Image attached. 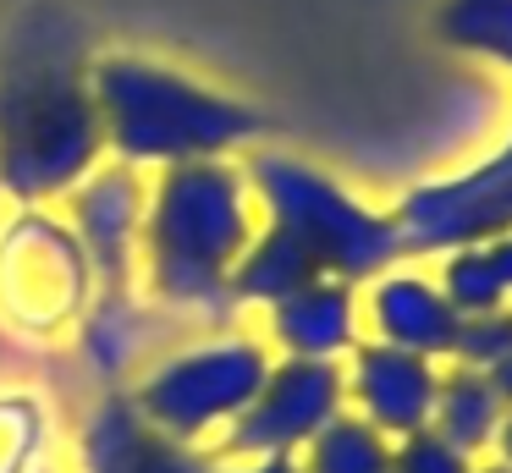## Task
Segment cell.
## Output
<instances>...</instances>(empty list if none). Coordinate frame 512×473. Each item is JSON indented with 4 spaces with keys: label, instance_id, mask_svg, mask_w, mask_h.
<instances>
[{
    "label": "cell",
    "instance_id": "cell-1",
    "mask_svg": "<svg viewBox=\"0 0 512 473\" xmlns=\"http://www.w3.org/2000/svg\"><path fill=\"white\" fill-rule=\"evenodd\" d=\"M259 231V204L237 160H188L149 176L144 237H138V292L171 319L226 330L243 308L232 270Z\"/></svg>",
    "mask_w": 512,
    "mask_h": 473
},
{
    "label": "cell",
    "instance_id": "cell-21",
    "mask_svg": "<svg viewBox=\"0 0 512 473\" xmlns=\"http://www.w3.org/2000/svg\"><path fill=\"white\" fill-rule=\"evenodd\" d=\"M507 352H512V308L474 314V319H463V325H457L452 363H463V369H496Z\"/></svg>",
    "mask_w": 512,
    "mask_h": 473
},
{
    "label": "cell",
    "instance_id": "cell-6",
    "mask_svg": "<svg viewBox=\"0 0 512 473\" xmlns=\"http://www.w3.org/2000/svg\"><path fill=\"white\" fill-rule=\"evenodd\" d=\"M89 259L50 204H17L0 220V319L23 336H61L94 303Z\"/></svg>",
    "mask_w": 512,
    "mask_h": 473
},
{
    "label": "cell",
    "instance_id": "cell-27",
    "mask_svg": "<svg viewBox=\"0 0 512 473\" xmlns=\"http://www.w3.org/2000/svg\"><path fill=\"white\" fill-rule=\"evenodd\" d=\"M474 473H512V468H507V462H496V457H479Z\"/></svg>",
    "mask_w": 512,
    "mask_h": 473
},
{
    "label": "cell",
    "instance_id": "cell-3",
    "mask_svg": "<svg viewBox=\"0 0 512 473\" xmlns=\"http://www.w3.org/2000/svg\"><path fill=\"white\" fill-rule=\"evenodd\" d=\"M89 94L100 110L105 154L144 176L188 160H232L259 138L254 105L149 55L116 50L89 61Z\"/></svg>",
    "mask_w": 512,
    "mask_h": 473
},
{
    "label": "cell",
    "instance_id": "cell-12",
    "mask_svg": "<svg viewBox=\"0 0 512 473\" xmlns=\"http://www.w3.org/2000/svg\"><path fill=\"white\" fill-rule=\"evenodd\" d=\"M358 303H364V336L369 341H386V347L419 352V358H435V363H452L463 314L446 303V292H441L435 275L391 264L386 275H375V281L358 286Z\"/></svg>",
    "mask_w": 512,
    "mask_h": 473
},
{
    "label": "cell",
    "instance_id": "cell-7",
    "mask_svg": "<svg viewBox=\"0 0 512 473\" xmlns=\"http://www.w3.org/2000/svg\"><path fill=\"white\" fill-rule=\"evenodd\" d=\"M408 253H452L468 242H496L512 231V132L490 160L457 176H435L397 198L391 209Z\"/></svg>",
    "mask_w": 512,
    "mask_h": 473
},
{
    "label": "cell",
    "instance_id": "cell-17",
    "mask_svg": "<svg viewBox=\"0 0 512 473\" xmlns=\"http://www.w3.org/2000/svg\"><path fill=\"white\" fill-rule=\"evenodd\" d=\"M391 451H397V440H386L358 413H342L298 451V468L303 473H391Z\"/></svg>",
    "mask_w": 512,
    "mask_h": 473
},
{
    "label": "cell",
    "instance_id": "cell-11",
    "mask_svg": "<svg viewBox=\"0 0 512 473\" xmlns=\"http://www.w3.org/2000/svg\"><path fill=\"white\" fill-rule=\"evenodd\" d=\"M72 473H221V457L160 435L127 391H105L78 424Z\"/></svg>",
    "mask_w": 512,
    "mask_h": 473
},
{
    "label": "cell",
    "instance_id": "cell-28",
    "mask_svg": "<svg viewBox=\"0 0 512 473\" xmlns=\"http://www.w3.org/2000/svg\"><path fill=\"white\" fill-rule=\"evenodd\" d=\"M39 473H56V462H50V468H39Z\"/></svg>",
    "mask_w": 512,
    "mask_h": 473
},
{
    "label": "cell",
    "instance_id": "cell-19",
    "mask_svg": "<svg viewBox=\"0 0 512 473\" xmlns=\"http://www.w3.org/2000/svg\"><path fill=\"white\" fill-rule=\"evenodd\" d=\"M50 407L34 391H0V473L50 468Z\"/></svg>",
    "mask_w": 512,
    "mask_h": 473
},
{
    "label": "cell",
    "instance_id": "cell-9",
    "mask_svg": "<svg viewBox=\"0 0 512 473\" xmlns=\"http://www.w3.org/2000/svg\"><path fill=\"white\" fill-rule=\"evenodd\" d=\"M144 198H149V176L116 160H100L67 193V226L100 286H138Z\"/></svg>",
    "mask_w": 512,
    "mask_h": 473
},
{
    "label": "cell",
    "instance_id": "cell-23",
    "mask_svg": "<svg viewBox=\"0 0 512 473\" xmlns=\"http://www.w3.org/2000/svg\"><path fill=\"white\" fill-rule=\"evenodd\" d=\"M221 473H303L298 457H221Z\"/></svg>",
    "mask_w": 512,
    "mask_h": 473
},
{
    "label": "cell",
    "instance_id": "cell-18",
    "mask_svg": "<svg viewBox=\"0 0 512 473\" xmlns=\"http://www.w3.org/2000/svg\"><path fill=\"white\" fill-rule=\"evenodd\" d=\"M435 28L452 50L485 55L512 72V0H446Z\"/></svg>",
    "mask_w": 512,
    "mask_h": 473
},
{
    "label": "cell",
    "instance_id": "cell-20",
    "mask_svg": "<svg viewBox=\"0 0 512 473\" xmlns=\"http://www.w3.org/2000/svg\"><path fill=\"white\" fill-rule=\"evenodd\" d=\"M435 281H441L446 303H452L463 319L496 314V308H512V297H507V286H501L496 259H490L485 242H468V248L441 253V275H435Z\"/></svg>",
    "mask_w": 512,
    "mask_h": 473
},
{
    "label": "cell",
    "instance_id": "cell-25",
    "mask_svg": "<svg viewBox=\"0 0 512 473\" xmlns=\"http://www.w3.org/2000/svg\"><path fill=\"white\" fill-rule=\"evenodd\" d=\"M490 457L507 462V468H512V407L501 413V429H496V446H490Z\"/></svg>",
    "mask_w": 512,
    "mask_h": 473
},
{
    "label": "cell",
    "instance_id": "cell-26",
    "mask_svg": "<svg viewBox=\"0 0 512 473\" xmlns=\"http://www.w3.org/2000/svg\"><path fill=\"white\" fill-rule=\"evenodd\" d=\"M485 374H490V385H496V396H501V402L512 407V352H507V358L496 363V369H485Z\"/></svg>",
    "mask_w": 512,
    "mask_h": 473
},
{
    "label": "cell",
    "instance_id": "cell-16",
    "mask_svg": "<svg viewBox=\"0 0 512 473\" xmlns=\"http://www.w3.org/2000/svg\"><path fill=\"white\" fill-rule=\"evenodd\" d=\"M309 281H320V264L309 259V248L292 242L287 231H276V226L259 220L254 242L243 248V259H237V270H232L237 308H270V303H281V297H292L298 286H309Z\"/></svg>",
    "mask_w": 512,
    "mask_h": 473
},
{
    "label": "cell",
    "instance_id": "cell-15",
    "mask_svg": "<svg viewBox=\"0 0 512 473\" xmlns=\"http://www.w3.org/2000/svg\"><path fill=\"white\" fill-rule=\"evenodd\" d=\"M501 413H507V402L496 396V385H490L485 369H463V363H446L441 369V391H435V418L430 429L446 440V446H457L463 457H490V446H496V429H501Z\"/></svg>",
    "mask_w": 512,
    "mask_h": 473
},
{
    "label": "cell",
    "instance_id": "cell-4",
    "mask_svg": "<svg viewBox=\"0 0 512 473\" xmlns=\"http://www.w3.org/2000/svg\"><path fill=\"white\" fill-rule=\"evenodd\" d=\"M248 187H254L259 220L287 231L292 242L309 248L320 275H336L347 286H364L386 275L397 259H408L402 231L386 209L364 204L353 187H342L331 171L298 160L281 149L248 154Z\"/></svg>",
    "mask_w": 512,
    "mask_h": 473
},
{
    "label": "cell",
    "instance_id": "cell-2",
    "mask_svg": "<svg viewBox=\"0 0 512 473\" xmlns=\"http://www.w3.org/2000/svg\"><path fill=\"white\" fill-rule=\"evenodd\" d=\"M105 160L89 66L61 17H28L0 55V193L56 204Z\"/></svg>",
    "mask_w": 512,
    "mask_h": 473
},
{
    "label": "cell",
    "instance_id": "cell-10",
    "mask_svg": "<svg viewBox=\"0 0 512 473\" xmlns=\"http://www.w3.org/2000/svg\"><path fill=\"white\" fill-rule=\"evenodd\" d=\"M342 385H347V413L375 424L386 440H408L419 429H430L435 418L441 363L364 336L342 358Z\"/></svg>",
    "mask_w": 512,
    "mask_h": 473
},
{
    "label": "cell",
    "instance_id": "cell-24",
    "mask_svg": "<svg viewBox=\"0 0 512 473\" xmlns=\"http://www.w3.org/2000/svg\"><path fill=\"white\" fill-rule=\"evenodd\" d=\"M485 248H490V259H496V275H501V286H507V297H512V231L496 242H485Z\"/></svg>",
    "mask_w": 512,
    "mask_h": 473
},
{
    "label": "cell",
    "instance_id": "cell-8",
    "mask_svg": "<svg viewBox=\"0 0 512 473\" xmlns=\"http://www.w3.org/2000/svg\"><path fill=\"white\" fill-rule=\"evenodd\" d=\"M342 413H347L342 363L276 358L265 374V385H259V396L221 435L215 457H298V451Z\"/></svg>",
    "mask_w": 512,
    "mask_h": 473
},
{
    "label": "cell",
    "instance_id": "cell-13",
    "mask_svg": "<svg viewBox=\"0 0 512 473\" xmlns=\"http://www.w3.org/2000/svg\"><path fill=\"white\" fill-rule=\"evenodd\" d=\"M265 341L276 358H309V363H342L364 341V303L358 286L320 275L298 286L292 297L265 308Z\"/></svg>",
    "mask_w": 512,
    "mask_h": 473
},
{
    "label": "cell",
    "instance_id": "cell-5",
    "mask_svg": "<svg viewBox=\"0 0 512 473\" xmlns=\"http://www.w3.org/2000/svg\"><path fill=\"white\" fill-rule=\"evenodd\" d=\"M270 363H276V352L254 330H199V336L166 347L160 358H149L144 374L127 385V396L160 435L215 451L226 429L243 418V407L259 396Z\"/></svg>",
    "mask_w": 512,
    "mask_h": 473
},
{
    "label": "cell",
    "instance_id": "cell-22",
    "mask_svg": "<svg viewBox=\"0 0 512 473\" xmlns=\"http://www.w3.org/2000/svg\"><path fill=\"white\" fill-rule=\"evenodd\" d=\"M391 473H474V457H463L457 446H446L435 429H419V435L397 440Z\"/></svg>",
    "mask_w": 512,
    "mask_h": 473
},
{
    "label": "cell",
    "instance_id": "cell-14",
    "mask_svg": "<svg viewBox=\"0 0 512 473\" xmlns=\"http://www.w3.org/2000/svg\"><path fill=\"white\" fill-rule=\"evenodd\" d=\"M160 319H171L160 303H149L138 286H100L94 303L78 319V352L105 385L138 380L149 358H160L155 330Z\"/></svg>",
    "mask_w": 512,
    "mask_h": 473
}]
</instances>
